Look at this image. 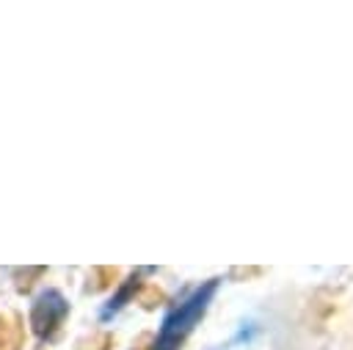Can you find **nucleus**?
<instances>
[{"label":"nucleus","mask_w":353,"mask_h":350,"mask_svg":"<svg viewBox=\"0 0 353 350\" xmlns=\"http://www.w3.org/2000/svg\"><path fill=\"white\" fill-rule=\"evenodd\" d=\"M215 292H218V278H210L201 287H196L182 303H176L163 317V328H160L152 350H179V344L185 342V336L204 317V311H207V306H210V300H212Z\"/></svg>","instance_id":"obj_1"},{"label":"nucleus","mask_w":353,"mask_h":350,"mask_svg":"<svg viewBox=\"0 0 353 350\" xmlns=\"http://www.w3.org/2000/svg\"><path fill=\"white\" fill-rule=\"evenodd\" d=\"M69 311V303L66 298L58 292V289H44L36 300H33V309H30V325L36 331V336H52V331L63 322Z\"/></svg>","instance_id":"obj_2"}]
</instances>
